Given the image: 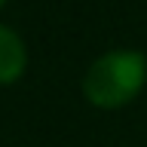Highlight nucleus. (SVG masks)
Instances as JSON below:
<instances>
[{"instance_id": "f257e3e1", "label": "nucleus", "mask_w": 147, "mask_h": 147, "mask_svg": "<svg viewBox=\"0 0 147 147\" xmlns=\"http://www.w3.org/2000/svg\"><path fill=\"white\" fill-rule=\"evenodd\" d=\"M147 83V55L138 49H107L83 74V98L98 110H117L141 95Z\"/></svg>"}, {"instance_id": "f03ea898", "label": "nucleus", "mask_w": 147, "mask_h": 147, "mask_svg": "<svg viewBox=\"0 0 147 147\" xmlns=\"http://www.w3.org/2000/svg\"><path fill=\"white\" fill-rule=\"evenodd\" d=\"M28 71V43L16 28L0 22V86H12Z\"/></svg>"}, {"instance_id": "7ed1b4c3", "label": "nucleus", "mask_w": 147, "mask_h": 147, "mask_svg": "<svg viewBox=\"0 0 147 147\" xmlns=\"http://www.w3.org/2000/svg\"><path fill=\"white\" fill-rule=\"evenodd\" d=\"M6 3H9V0H0V9H3V6H6Z\"/></svg>"}]
</instances>
